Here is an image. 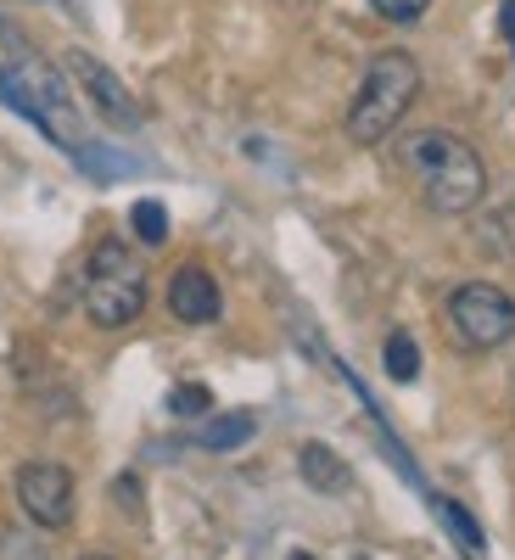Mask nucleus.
Masks as SVG:
<instances>
[{
	"mask_svg": "<svg viewBox=\"0 0 515 560\" xmlns=\"http://www.w3.org/2000/svg\"><path fill=\"white\" fill-rule=\"evenodd\" d=\"M398 163L409 168V179L420 185L432 213H471L488 191V163L471 140H459L448 129H409L403 147H398Z\"/></svg>",
	"mask_w": 515,
	"mask_h": 560,
	"instance_id": "nucleus-1",
	"label": "nucleus"
},
{
	"mask_svg": "<svg viewBox=\"0 0 515 560\" xmlns=\"http://www.w3.org/2000/svg\"><path fill=\"white\" fill-rule=\"evenodd\" d=\"M414 96H420V62L409 51H382L364 68V84L348 107V135L359 147H376V140H387L403 124Z\"/></svg>",
	"mask_w": 515,
	"mask_h": 560,
	"instance_id": "nucleus-2",
	"label": "nucleus"
},
{
	"mask_svg": "<svg viewBox=\"0 0 515 560\" xmlns=\"http://www.w3.org/2000/svg\"><path fill=\"white\" fill-rule=\"evenodd\" d=\"M147 308V275H140L134 253L124 242H102L84 264V314L102 331H124Z\"/></svg>",
	"mask_w": 515,
	"mask_h": 560,
	"instance_id": "nucleus-3",
	"label": "nucleus"
},
{
	"mask_svg": "<svg viewBox=\"0 0 515 560\" xmlns=\"http://www.w3.org/2000/svg\"><path fill=\"white\" fill-rule=\"evenodd\" d=\"M448 325L471 353H493L515 337V298L499 292L493 280H465L448 292Z\"/></svg>",
	"mask_w": 515,
	"mask_h": 560,
	"instance_id": "nucleus-4",
	"label": "nucleus"
},
{
	"mask_svg": "<svg viewBox=\"0 0 515 560\" xmlns=\"http://www.w3.org/2000/svg\"><path fill=\"white\" fill-rule=\"evenodd\" d=\"M17 504H23V516L34 527H45V533L68 527L73 522V504H79L73 471H68V465H57V459H28L23 471H17Z\"/></svg>",
	"mask_w": 515,
	"mask_h": 560,
	"instance_id": "nucleus-5",
	"label": "nucleus"
},
{
	"mask_svg": "<svg viewBox=\"0 0 515 560\" xmlns=\"http://www.w3.org/2000/svg\"><path fill=\"white\" fill-rule=\"evenodd\" d=\"M68 73L79 79V90H84V96L96 102V107H102L113 124H124V129H134V124H140V107H134V96L124 90V79H118L107 62H96L90 51H68Z\"/></svg>",
	"mask_w": 515,
	"mask_h": 560,
	"instance_id": "nucleus-6",
	"label": "nucleus"
},
{
	"mask_svg": "<svg viewBox=\"0 0 515 560\" xmlns=\"http://www.w3.org/2000/svg\"><path fill=\"white\" fill-rule=\"evenodd\" d=\"M168 308H174V319H185V325H213L219 308H224L219 280H213L208 269H197V264H185V269L168 280Z\"/></svg>",
	"mask_w": 515,
	"mask_h": 560,
	"instance_id": "nucleus-7",
	"label": "nucleus"
},
{
	"mask_svg": "<svg viewBox=\"0 0 515 560\" xmlns=\"http://www.w3.org/2000/svg\"><path fill=\"white\" fill-rule=\"evenodd\" d=\"M297 471H303V482H308L314 493H331V499L353 488V465H348L337 448H325V443H303Z\"/></svg>",
	"mask_w": 515,
	"mask_h": 560,
	"instance_id": "nucleus-8",
	"label": "nucleus"
},
{
	"mask_svg": "<svg viewBox=\"0 0 515 560\" xmlns=\"http://www.w3.org/2000/svg\"><path fill=\"white\" fill-rule=\"evenodd\" d=\"M253 432H258V415L236 409V415H219V420H208V427L197 432V443H202L208 454H230V448L253 443Z\"/></svg>",
	"mask_w": 515,
	"mask_h": 560,
	"instance_id": "nucleus-9",
	"label": "nucleus"
},
{
	"mask_svg": "<svg viewBox=\"0 0 515 560\" xmlns=\"http://www.w3.org/2000/svg\"><path fill=\"white\" fill-rule=\"evenodd\" d=\"M382 364H387L393 382H414V376H420V348H414V337H409V331H393Z\"/></svg>",
	"mask_w": 515,
	"mask_h": 560,
	"instance_id": "nucleus-10",
	"label": "nucleus"
},
{
	"mask_svg": "<svg viewBox=\"0 0 515 560\" xmlns=\"http://www.w3.org/2000/svg\"><path fill=\"white\" fill-rule=\"evenodd\" d=\"M134 236L147 242V247H163L168 242V208L163 202H134Z\"/></svg>",
	"mask_w": 515,
	"mask_h": 560,
	"instance_id": "nucleus-11",
	"label": "nucleus"
},
{
	"mask_svg": "<svg viewBox=\"0 0 515 560\" xmlns=\"http://www.w3.org/2000/svg\"><path fill=\"white\" fill-rule=\"evenodd\" d=\"M0 560H51V549H45V538L34 533H0Z\"/></svg>",
	"mask_w": 515,
	"mask_h": 560,
	"instance_id": "nucleus-12",
	"label": "nucleus"
},
{
	"mask_svg": "<svg viewBox=\"0 0 515 560\" xmlns=\"http://www.w3.org/2000/svg\"><path fill=\"white\" fill-rule=\"evenodd\" d=\"M168 409H174V415H208V409H213V393H208L202 382H179V387L168 393Z\"/></svg>",
	"mask_w": 515,
	"mask_h": 560,
	"instance_id": "nucleus-13",
	"label": "nucleus"
},
{
	"mask_svg": "<svg viewBox=\"0 0 515 560\" xmlns=\"http://www.w3.org/2000/svg\"><path fill=\"white\" fill-rule=\"evenodd\" d=\"M370 7H376L387 23H414V18H426L432 0H370Z\"/></svg>",
	"mask_w": 515,
	"mask_h": 560,
	"instance_id": "nucleus-14",
	"label": "nucleus"
},
{
	"mask_svg": "<svg viewBox=\"0 0 515 560\" xmlns=\"http://www.w3.org/2000/svg\"><path fill=\"white\" fill-rule=\"evenodd\" d=\"M499 23H504V39L515 45V0H504V18H499Z\"/></svg>",
	"mask_w": 515,
	"mask_h": 560,
	"instance_id": "nucleus-15",
	"label": "nucleus"
},
{
	"mask_svg": "<svg viewBox=\"0 0 515 560\" xmlns=\"http://www.w3.org/2000/svg\"><path fill=\"white\" fill-rule=\"evenodd\" d=\"M79 560H113V555H79Z\"/></svg>",
	"mask_w": 515,
	"mask_h": 560,
	"instance_id": "nucleus-16",
	"label": "nucleus"
},
{
	"mask_svg": "<svg viewBox=\"0 0 515 560\" xmlns=\"http://www.w3.org/2000/svg\"><path fill=\"white\" fill-rule=\"evenodd\" d=\"M292 560H308V555H292Z\"/></svg>",
	"mask_w": 515,
	"mask_h": 560,
	"instance_id": "nucleus-17",
	"label": "nucleus"
}]
</instances>
